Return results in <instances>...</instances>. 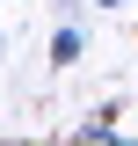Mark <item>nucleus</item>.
Instances as JSON below:
<instances>
[{
    "label": "nucleus",
    "mask_w": 138,
    "mask_h": 146,
    "mask_svg": "<svg viewBox=\"0 0 138 146\" xmlns=\"http://www.w3.org/2000/svg\"><path fill=\"white\" fill-rule=\"evenodd\" d=\"M80 139H124V131L109 124V110H102V117H87V124H80Z\"/></svg>",
    "instance_id": "2"
},
{
    "label": "nucleus",
    "mask_w": 138,
    "mask_h": 146,
    "mask_svg": "<svg viewBox=\"0 0 138 146\" xmlns=\"http://www.w3.org/2000/svg\"><path fill=\"white\" fill-rule=\"evenodd\" d=\"M80 51H87V36H80V22H58V36H51V66H73Z\"/></svg>",
    "instance_id": "1"
},
{
    "label": "nucleus",
    "mask_w": 138,
    "mask_h": 146,
    "mask_svg": "<svg viewBox=\"0 0 138 146\" xmlns=\"http://www.w3.org/2000/svg\"><path fill=\"white\" fill-rule=\"evenodd\" d=\"M95 7H131V0H95Z\"/></svg>",
    "instance_id": "3"
}]
</instances>
